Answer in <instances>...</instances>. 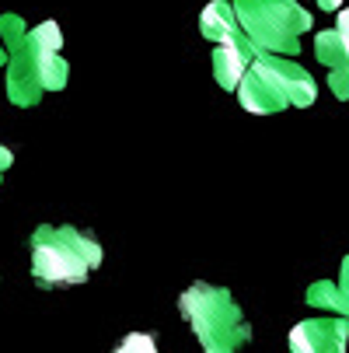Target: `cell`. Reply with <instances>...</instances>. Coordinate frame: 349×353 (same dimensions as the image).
I'll use <instances>...</instances> for the list:
<instances>
[{"label":"cell","instance_id":"cell-1","mask_svg":"<svg viewBox=\"0 0 349 353\" xmlns=\"http://www.w3.org/2000/svg\"><path fill=\"white\" fill-rule=\"evenodd\" d=\"M0 42L8 46V98L18 109H32L42 94L67 88V60L60 57L63 32L56 21L28 28L18 14H0Z\"/></svg>","mask_w":349,"mask_h":353},{"label":"cell","instance_id":"cell-2","mask_svg":"<svg viewBox=\"0 0 349 353\" xmlns=\"http://www.w3.org/2000/svg\"><path fill=\"white\" fill-rule=\"evenodd\" d=\"M32 280L39 287H74L102 266V245L74 224H39L28 238Z\"/></svg>","mask_w":349,"mask_h":353},{"label":"cell","instance_id":"cell-3","mask_svg":"<svg viewBox=\"0 0 349 353\" xmlns=\"http://www.w3.org/2000/svg\"><path fill=\"white\" fill-rule=\"evenodd\" d=\"M318 98L315 77L290 57L255 53L248 74L237 84V102L252 116H273L283 109H311Z\"/></svg>","mask_w":349,"mask_h":353},{"label":"cell","instance_id":"cell-4","mask_svg":"<svg viewBox=\"0 0 349 353\" xmlns=\"http://www.w3.org/2000/svg\"><path fill=\"white\" fill-rule=\"evenodd\" d=\"M178 312L189 322L203 353H241L244 343H252V325L244 322L227 287H213V283L185 287L178 297Z\"/></svg>","mask_w":349,"mask_h":353},{"label":"cell","instance_id":"cell-5","mask_svg":"<svg viewBox=\"0 0 349 353\" xmlns=\"http://www.w3.org/2000/svg\"><path fill=\"white\" fill-rule=\"evenodd\" d=\"M231 4L255 53L297 57L301 39L315 25L311 11H304L297 0H231Z\"/></svg>","mask_w":349,"mask_h":353},{"label":"cell","instance_id":"cell-6","mask_svg":"<svg viewBox=\"0 0 349 353\" xmlns=\"http://www.w3.org/2000/svg\"><path fill=\"white\" fill-rule=\"evenodd\" d=\"M315 57L328 67V88L339 102L349 98V8L335 14V25L315 35Z\"/></svg>","mask_w":349,"mask_h":353},{"label":"cell","instance_id":"cell-7","mask_svg":"<svg viewBox=\"0 0 349 353\" xmlns=\"http://www.w3.org/2000/svg\"><path fill=\"white\" fill-rule=\"evenodd\" d=\"M346 343H349V322L342 315L297 322L290 329V353H346Z\"/></svg>","mask_w":349,"mask_h":353},{"label":"cell","instance_id":"cell-8","mask_svg":"<svg viewBox=\"0 0 349 353\" xmlns=\"http://www.w3.org/2000/svg\"><path fill=\"white\" fill-rule=\"evenodd\" d=\"M252 60H255V49H252V42H248V39L213 46V81L224 91H237V84L248 74Z\"/></svg>","mask_w":349,"mask_h":353},{"label":"cell","instance_id":"cell-9","mask_svg":"<svg viewBox=\"0 0 349 353\" xmlns=\"http://www.w3.org/2000/svg\"><path fill=\"white\" fill-rule=\"evenodd\" d=\"M199 35L210 39L213 46L244 39L241 21H237V14H234V4H231V0H210V4L203 8V14H199Z\"/></svg>","mask_w":349,"mask_h":353},{"label":"cell","instance_id":"cell-10","mask_svg":"<svg viewBox=\"0 0 349 353\" xmlns=\"http://www.w3.org/2000/svg\"><path fill=\"white\" fill-rule=\"evenodd\" d=\"M308 305L328 312V315H342L349 322V256L342 259V270H339V280H318L308 287L304 294Z\"/></svg>","mask_w":349,"mask_h":353},{"label":"cell","instance_id":"cell-11","mask_svg":"<svg viewBox=\"0 0 349 353\" xmlns=\"http://www.w3.org/2000/svg\"><path fill=\"white\" fill-rule=\"evenodd\" d=\"M112 353H161V350L151 332H129V336H123V343Z\"/></svg>","mask_w":349,"mask_h":353},{"label":"cell","instance_id":"cell-12","mask_svg":"<svg viewBox=\"0 0 349 353\" xmlns=\"http://www.w3.org/2000/svg\"><path fill=\"white\" fill-rule=\"evenodd\" d=\"M14 165V154H11V147H4L0 143V182H4V175H8V168Z\"/></svg>","mask_w":349,"mask_h":353},{"label":"cell","instance_id":"cell-13","mask_svg":"<svg viewBox=\"0 0 349 353\" xmlns=\"http://www.w3.org/2000/svg\"><path fill=\"white\" fill-rule=\"evenodd\" d=\"M321 11H342V0H315Z\"/></svg>","mask_w":349,"mask_h":353},{"label":"cell","instance_id":"cell-14","mask_svg":"<svg viewBox=\"0 0 349 353\" xmlns=\"http://www.w3.org/2000/svg\"><path fill=\"white\" fill-rule=\"evenodd\" d=\"M0 67H8V46L0 42Z\"/></svg>","mask_w":349,"mask_h":353}]
</instances>
